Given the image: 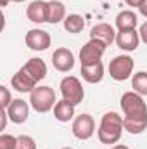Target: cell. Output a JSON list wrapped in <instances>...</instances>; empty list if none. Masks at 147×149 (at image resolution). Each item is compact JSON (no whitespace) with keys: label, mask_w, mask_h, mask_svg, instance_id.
I'll return each instance as SVG.
<instances>
[{"label":"cell","mask_w":147,"mask_h":149,"mask_svg":"<svg viewBox=\"0 0 147 149\" xmlns=\"http://www.w3.org/2000/svg\"><path fill=\"white\" fill-rule=\"evenodd\" d=\"M144 95L137 92H125L121 95L119 106L125 114L123 127L128 134H142L147 128V104L142 99Z\"/></svg>","instance_id":"obj_1"},{"label":"cell","mask_w":147,"mask_h":149,"mask_svg":"<svg viewBox=\"0 0 147 149\" xmlns=\"http://www.w3.org/2000/svg\"><path fill=\"white\" fill-rule=\"evenodd\" d=\"M123 116H119L118 113L109 111L101 118L99 128H97V137L102 144H116L121 135H123Z\"/></svg>","instance_id":"obj_2"},{"label":"cell","mask_w":147,"mask_h":149,"mask_svg":"<svg viewBox=\"0 0 147 149\" xmlns=\"http://www.w3.org/2000/svg\"><path fill=\"white\" fill-rule=\"evenodd\" d=\"M30 104L37 113H49L57 104L52 87H37L30 92Z\"/></svg>","instance_id":"obj_3"},{"label":"cell","mask_w":147,"mask_h":149,"mask_svg":"<svg viewBox=\"0 0 147 149\" xmlns=\"http://www.w3.org/2000/svg\"><path fill=\"white\" fill-rule=\"evenodd\" d=\"M59 88H61L62 99L68 101V102H71V104H74V106L80 104L83 101V97H85V90L81 87V81L76 76H64L61 80Z\"/></svg>","instance_id":"obj_4"},{"label":"cell","mask_w":147,"mask_h":149,"mask_svg":"<svg viewBox=\"0 0 147 149\" xmlns=\"http://www.w3.org/2000/svg\"><path fill=\"white\" fill-rule=\"evenodd\" d=\"M133 68H135V63H133V59L130 56H125V54L116 56L109 63V74L116 81H125V80H128L132 76Z\"/></svg>","instance_id":"obj_5"},{"label":"cell","mask_w":147,"mask_h":149,"mask_svg":"<svg viewBox=\"0 0 147 149\" xmlns=\"http://www.w3.org/2000/svg\"><path fill=\"white\" fill-rule=\"evenodd\" d=\"M106 47H107V45H106L104 42L90 38V40L81 47V50H80V63H81V66H83V64L99 63L101 57H102L104 52H106Z\"/></svg>","instance_id":"obj_6"},{"label":"cell","mask_w":147,"mask_h":149,"mask_svg":"<svg viewBox=\"0 0 147 149\" xmlns=\"http://www.w3.org/2000/svg\"><path fill=\"white\" fill-rule=\"evenodd\" d=\"M73 135L80 141H88L94 134H95V120L92 118V114L88 113H81L80 116H76L73 120Z\"/></svg>","instance_id":"obj_7"},{"label":"cell","mask_w":147,"mask_h":149,"mask_svg":"<svg viewBox=\"0 0 147 149\" xmlns=\"http://www.w3.org/2000/svg\"><path fill=\"white\" fill-rule=\"evenodd\" d=\"M26 45L31 49V50H37V52H42V50H47L50 47V42L52 38L50 35L45 31V30H40V28H33L26 33V38H24Z\"/></svg>","instance_id":"obj_8"},{"label":"cell","mask_w":147,"mask_h":149,"mask_svg":"<svg viewBox=\"0 0 147 149\" xmlns=\"http://www.w3.org/2000/svg\"><path fill=\"white\" fill-rule=\"evenodd\" d=\"M52 66L61 71V73H68L71 71L74 66V56L73 52L66 47H59L55 49V52L52 54Z\"/></svg>","instance_id":"obj_9"},{"label":"cell","mask_w":147,"mask_h":149,"mask_svg":"<svg viewBox=\"0 0 147 149\" xmlns=\"http://www.w3.org/2000/svg\"><path fill=\"white\" fill-rule=\"evenodd\" d=\"M7 114H9V120L16 125H21L28 120L30 116V106L26 101L23 99H12L10 106L7 108Z\"/></svg>","instance_id":"obj_10"},{"label":"cell","mask_w":147,"mask_h":149,"mask_svg":"<svg viewBox=\"0 0 147 149\" xmlns=\"http://www.w3.org/2000/svg\"><path fill=\"white\" fill-rule=\"evenodd\" d=\"M26 16L30 21L42 24V23H47V17H49V2H43V0H33L28 9H26Z\"/></svg>","instance_id":"obj_11"},{"label":"cell","mask_w":147,"mask_h":149,"mask_svg":"<svg viewBox=\"0 0 147 149\" xmlns=\"http://www.w3.org/2000/svg\"><path fill=\"white\" fill-rule=\"evenodd\" d=\"M10 83H12L14 90L21 92V94H26V92H31L33 88H37V83H38V81H37V80H33L30 74H28L24 70H23V68H21L17 73L10 78Z\"/></svg>","instance_id":"obj_12"},{"label":"cell","mask_w":147,"mask_h":149,"mask_svg":"<svg viewBox=\"0 0 147 149\" xmlns=\"http://www.w3.org/2000/svg\"><path fill=\"white\" fill-rule=\"evenodd\" d=\"M139 31L137 30H132V31H118L116 35V43L121 50L125 52H133L137 47H139Z\"/></svg>","instance_id":"obj_13"},{"label":"cell","mask_w":147,"mask_h":149,"mask_svg":"<svg viewBox=\"0 0 147 149\" xmlns=\"http://www.w3.org/2000/svg\"><path fill=\"white\" fill-rule=\"evenodd\" d=\"M116 31H114V28L107 24V23H99V24H95L92 30H90V38H94V40H101V42H104L106 45H111L112 42H116Z\"/></svg>","instance_id":"obj_14"},{"label":"cell","mask_w":147,"mask_h":149,"mask_svg":"<svg viewBox=\"0 0 147 149\" xmlns=\"http://www.w3.org/2000/svg\"><path fill=\"white\" fill-rule=\"evenodd\" d=\"M23 70L30 74L33 80H37V81H42V80L47 76V64H45V61H42L40 57H31V59H28V63L23 66Z\"/></svg>","instance_id":"obj_15"},{"label":"cell","mask_w":147,"mask_h":149,"mask_svg":"<svg viewBox=\"0 0 147 149\" xmlns=\"http://www.w3.org/2000/svg\"><path fill=\"white\" fill-rule=\"evenodd\" d=\"M81 76L88 83H99L104 78V66L102 63H94V64H83L81 66Z\"/></svg>","instance_id":"obj_16"},{"label":"cell","mask_w":147,"mask_h":149,"mask_svg":"<svg viewBox=\"0 0 147 149\" xmlns=\"http://www.w3.org/2000/svg\"><path fill=\"white\" fill-rule=\"evenodd\" d=\"M137 14L133 10H121L116 16V28L118 31H132L137 28Z\"/></svg>","instance_id":"obj_17"},{"label":"cell","mask_w":147,"mask_h":149,"mask_svg":"<svg viewBox=\"0 0 147 149\" xmlns=\"http://www.w3.org/2000/svg\"><path fill=\"white\" fill-rule=\"evenodd\" d=\"M54 116L57 121L61 123H66L69 120L74 118V104L68 102V101H57V104L54 106Z\"/></svg>","instance_id":"obj_18"},{"label":"cell","mask_w":147,"mask_h":149,"mask_svg":"<svg viewBox=\"0 0 147 149\" xmlns=\"http://www.w3.org/2000/svg\"><path fill=\"white\" fill-rule=\"evenodd\" d=\"M66 19V7L57 2V0H50L49 2V17H47V23L50 24H57L61 21Z\"/></svg>","instance_id":"obj_19"},{"label":"cell","mask_w":147,"mask_h":149,"mask_svg":"<svg viewBox=\"0 0 147 149\" xmlns=\"http://www.w3.org/2000/svg\"><path fill=\"white\" fill-rule=\"evenodd\" d=\"M62 23H64V30L68 33H81L83 28H85V19L80 14H69V16H66V19Z\"/></svg>","instance_id":"obj_20"},{"label":"cell","mask_w":147,"mask_h":149,"mask_svg":"<svg viewBox=\"0 0 147 149\" xmlns=\"http://www.w3.org/2000/svg\"><path fill=\"white\" fill-rule=\"evenodd\" d=\"M132 88L140 95H147V71H139L132 76Z\"/></svg>","instance_id":"obj_21"},{"label":"cell","mask_w":147,"mask_h":149,"mask_svg":"<svg viewBox=\"0 0 147 149\" xmlns=\"http://www.w3.org/2000/svg\"><path fill=\"white\" fill-rule=\"evenodd\" d=\"M16 149H37V142L30 135H19L16 142Z\"/></svg>","instance_id":"obj_22"},{"label":"cell","mask_w":147,"mask_h":149,"mask_svg":"<svg viewBox=\"0 0 147 149\" xmlns=\"http://www.w3.org/2000/svg\"><path fill=\"white\" fill-rule=\"evenodd\" d=\"M17 137L9 135V134H2L0 135V149H16Z\"/></svg>","instance_id":"obj_23"},{"label":"cell","mask_w":147,"mask_h":149,"mask_svg":"<svg viewBox=\"0 0 147 149\" xmlns=\"http://www.w3.org/2000/svg\"><path fill=\"white\" fill-rule=\"evenodd\" d=\"M10 102H12V97H10L9 88L2 85V87H0V108H2V109H7V108L10 106Z\"/></svg>","instance_id":"obj_24"},{"label":"cell","mask_w":147,"mask_h":149,"mask_svg":"<svg viewBox=\"0 0 147 149\" xmlns=\"http://www.w3.org/2000/svg\"><path fill=\"white\" fill-rule=\"evenodd\" d=\"M139 37H140V40L147 45V21L140 24V28H139Z\"/></svg>","instance_id":"obj_25"},{"label":"cell","mask_w":147,"mask_h":149,"mask_svg":"<svg viewBox=\"0 0 147 149\" xmlns=\"http://www.w3.org/2000/svg\"><path fill=\"white\" fill-rule=\"evenodd\" d=\"M7 118H9V114H7V109H2V121H0V130H5V125H7Z\"/></svg>","instance_id":"obj_26"},{"label":"cell","mask_w":147,"mask_h":149,"mask_svg":"<svg viewBox=\"0 0 147 149\" xmlns=\"http://www.w3.org/2000/svg\"><path fill=\"white\" fill-rule=\"evenodd\" d=\"M126 2V5H130V7H137V9H140V5L146 2V0H125Z\"/></svg>","instance_id":"obj_27"},{"label":"cell","mask_w":147,"mask_h":149,"mask_svg":"<svg viewBox=\"0 0 147 149\" xmlns=\"http://www.w3.org/2000/svg\"><path fill=\"white\" fill-rule=\"evenodd\" d=\"M139 10H140V14H142L144 17H147V0L142 3V5H140V9H139Z\"/></svg>","instance_id":"obj_28"},{"label":"cell","mask_w":147,"mask_h":149,"mask_svg":"<svg viewBox=\"0 0 147 149\" xmlns=\"http://www.w3.org/2000/svg\"><path fill=\"white\" fill-rule=\"evenodd\" d=\"M111 149H130L128 146H125V144H116V146H112Z\"/></svg>","instance_id":"obj_29"},{"label":"cell","mask_w":147,"mask_h":149,"mask_svg":"<svg viewBox=\"0 0 147 149\" xmlns=\"http://www.w3.org/2000/svg\"><path fill=\"white\" fill-rule=\"evenodd\" d=\"M10 2H16V3H21V2H24V0H10Z\"/></svg>","instance_id":"obj_30"},{"label":"cell","mask_w":147,"mask_h":149,"mask_svg":"<svg viewBox=\"0 0 147 149\" xmlns=\"http://www.w3.org/2000/svg\"><path fill=\"white\" fill-rule=\"evenodd\" d=\"M62 149H73V148H62Z\"/></svg>","instance_id":"obj_31"}]
</instances>
